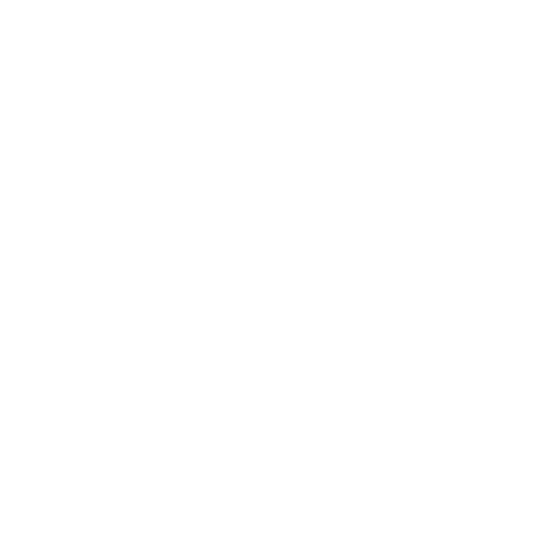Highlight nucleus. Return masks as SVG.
Segmentation results:
<instances>
[]
</instances>
